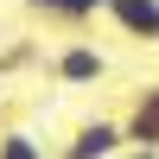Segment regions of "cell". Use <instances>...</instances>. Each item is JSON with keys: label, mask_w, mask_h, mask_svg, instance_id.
I'll return each mask as SVG.
<instances>
[{"label": "cell", "mask_w": 159, "mask_h": 159, "mask_svg": "<svg viewBox=\"0 0 159 159\" xmlns=\"http://www.w3.org/2000/svg\"><path fill=\"white\" fill-rule=\"evenodd\" d=\"M45 70H51V83H57V89H96V83H108V57H102L89 38L57 45V51L45 57Z\"/></svg>", "instance_id": "cell-1"}, {"label": "cell", "mask_w": 159, "mask_h": 159, "mask_svg": "<svg viewBox=\"0 0 159 159\" xmlns=\"http://www.w3.org/2000/svg\"><path fill=\"white\" fill-rule=\"evenodd\" d=\"M102 19H108L127 45H147V51L159 45V0H108Z\"/></svg>", "instance_id": "cell-2"}, {"label": "cell", "mask_w": 159, "mask_h": 159, "mask_svg": "<svg viewBox=\"0 0 159 159\" xmlns=\"http://www.w3.org/2000/svg\"><path fill=\"white\" fill-rule=\"evenodd\" d=\"M121 147H127L121 121H102V115H96V121H83V127L57 147V159H115Z\"/></svg>", "instance_id": "cell-3"}, {"label": "cell", "mask_w": 159, "mask_h": 159, "mask_svg": "<svg viewBox=\"0 0 159 159\" xmlns=\"http://www.w3.org/2000/svg\"><path fill=\"white\" fill-rule=\"evenodd\" d=\"M19 7H25V19H38V25L83 32V25H96V19H102V7H108V0H19Z\"/></svg>", "instance_id": "cell-4"}, {"label": "cell", "mask_w": 159, "mask_h": 159, "mask_svg": "<svg viewBox=\"0 0 159 159\" xmlns=\"http://www.w3.org/2000/svg\"><path fill=\"white\" fill-rule=\"evenodd\" d=\"M121 134L134 140V147H159V83L134 89V102H127V115H121Z\"/></svg>", "instance_id": "cell-5"}, {"label": "cell", "mask_w": 159, "mask_h": 159, "mask_svg": "<svg viewBox=\"0 0 159 159\" xmlns=\"http://www.w3.org/2000/svg\"><path fill=\"white\" fill-rule=\"evenodd\" d=\"M0 159H57V153H45L25 127H0Z\"/></svg>", "instance_id": "cell-6"}, {"label": "cell", "mask_w": 159, "mask_h": 159, "mask_svg": "<svg viewBox=\"0 0 159 159\" xmlns=\"http://www.w3.org/2000/svg\"><path fill=\"white\" fill-rule=\"evenodd\" d=\"M115 159H159V147H134V140H127V147L115 153Z\"/></svg>", "instance_id": "cell-7"}]
</instances>
